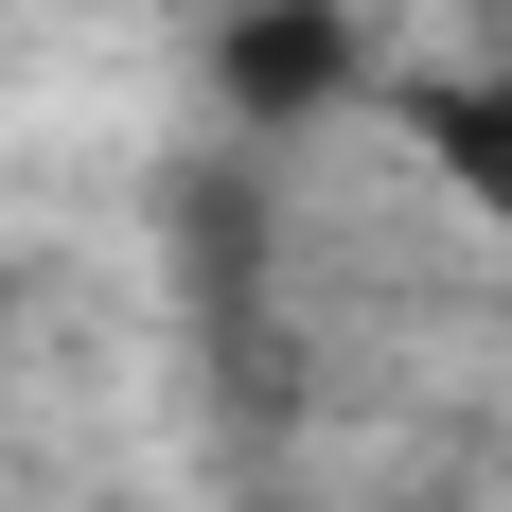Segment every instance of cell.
Here are the masks:
<instances>
[{
  "mask_svg": "<svg viewBox=\"0 0 512 512\" xmlns=\"http://www.w3.org/2000/svg\"><path fill=\"white\" fill-rule=\"evenodd\" d=\"M336 89H354V18L336 0H248L230 18V106L283 124V106H336Z\"/></svg>",
  "mask_w": 512,
  "mask_h": 512,
  "instance_id": "cell-1",
  "label": "cell"
},
{
  "mask_svg": "<svg viewBox=\"0 0 512 512\" xmlns=\"http://www.w3.org/2000/svg\"><path fill=\"white\" fill-rule=\"evenodd\" d=\"M424 142H442V177H460L477 212H512V71H495V89H442Z\"/></svg>",
  "mask_w": 512,
  "mask_h": 512,
  "instance_id": "cell-2",
  "label": "cell"
}]
</instances>
